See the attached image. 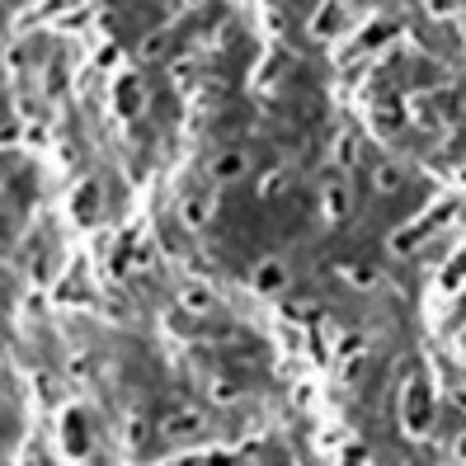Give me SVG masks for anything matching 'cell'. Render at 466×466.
Returning <instances> with one entry per match:
<instances>
[{
  "label": "cell",
  "mask_w": 466,
  "mask_h": 466,
  "mask_svg": "<svg viewBox=\"0 0 466 466\" xmlns=\"http://www.w3.org/2000/svg\"><path fill=\"white\" fill-rule=\"evenodd\" d=\"M246 170H250V156H246V151H221V156L212 160L208 175H212L217 184H231V179H240Z\"/></svg>",
  "instance_id": "obj_1"
},
{
  "label": "cell",
  "mask_w": 466,
  "mask_h": 466,
  "mask_svg": "<svg viewBox=\"0 0 466 466\" xmlns=\"http://www.w3.org/2000/svg\"><path fill=\"white\" fill-rule=\"evenodd\" d=\"M198 428H203V415H198V410H179V415H170V419L160 424V434H165V438H184V434H198Z\"/></svg>",
  "instance_id": "obj_2"
},
{
  "label": "cell",
  "mask_w": 466,
  "mask_h": 466,
  "mask_svg": "<svg viewBox=\"0 0 466 466\" xmlns=\"http://www.w3.org/2000/svg\"><path fill=\"white\" fill-rule=\"evenodd\" d=\"M283 278H288L283 264H278V259H269V264L255 269V288H259V292H278V288H283Z\"/></svg>",
  "instance_id": "obj_3"
},
{
  "label": "cell",
  "mask_w": 466,
  "mask_h": 466,
  "mask_svg": "<svg viewBox=\"0 0 466 466\" xmlns=\"http://www.w3.org/2000/svg\"><path fill=\"white\" fill-rule=\"evenodd\" d=\"M208 217H212V203L208 198H194V203H184V221L198 231V227H208Z\"/></svg>",
  "instance_id": "obj_4"
},
{
  "label": "cell",
  "mask_w": 466,
  "mask_h": 466,
  "mask_svg": "<svg viewBox=\"0 0 466 466\" xmlns=\"http://www.w3.org/2000/svg\"><path fill=\"white\" fill-rule=\"evenodd\" d=\"M184 306H189V311H212V292L203 283H194L189 292H184Z\"/></svg>",
  "instance_id": "obj_5"
},
{
  "label": "cell",
  "mask_w": 466,
  "mask_h": 466,
  "mask_svg": "<svg viewBox=\"0 0 466 466\" xmlns=\"http://www.w3.org/2000/svg\"><path fill=\"white\" fill-rule=\"evenodd\" d=\"M344 208H349V194H344V189H330V194H325V212H330V217H344Z\"/></svg>",
  "instance_id": "obj_6"
},
{
  "label": "cell",
  "mask_w": 466,
  "mask_h": 466,
  "mask_svg": "<svg viewBox=\"0 0 466 466\" xmlns=\"http://www.w3.org/2000/svg\"><path fill=\"white\" fill-rule=\"evenodd\" d=\"M165 47H170V39H165V33H156V39H146V43H142L146 57H165Z\"/></svg>",
  "instance_id": "obj_7"
},
{
  "label": "cell",
  "mask_w": 466,
  "mask_h": 466,
  "mask_svg": "<svg viewBox=\"0 0 466 466\" xmlns=\"http://www.w3.org/2000/svg\"><path fill=\"white\" fill-rule=\"evenodd\" d=\"M189 5H203V0H189Z\"/></svg>",
  "instance_id": "obj_8"
}]
</instances>
